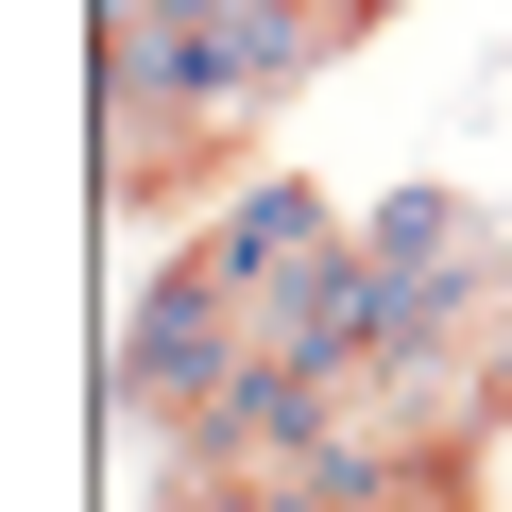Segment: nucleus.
I'll return each instance as SVG.
<instances>
[{
  "label": "nucleus",
  "instance_id": "1",
  "mask_svg": "<svg viewBox=\"0 0 512 512\" xmlns=\"http://www.w3.org/2000/svg\"><path fill=\"white\" fill-rule=\"evenodd\" d=\"M359 256H376V291H393L410 342H478V359H512V256H495V222H478L461 188H393V205H359Z\"/></svg>",
  "mask_w": 512,
  "mask_h": 512
},
{
  "label": "nucleus",
  "instance_id": "2",
  "mask_svg": "<svg viewBox=\"0 0 512 512\" xmlns=\"http://www.w3.org/2000/svg\"><path fill=\"white\" fill-rule=\"evenodd\" d=\"M325 52H342V18H325V0H205V18L171 35V69H154V86H188L222 137H256V120H274Z\"/></svg>",
  "mask_w": 512,
  "mask_h": 512
},
{
  "label": "nucleus",
  "instance_id": "3",
  "mask_svg": "<svg viewBox=\"0 0 512 512\" xmlns=\"http://www.w3.org/2000/svg\"><path fill=\"white\" fill-rule=\"evenodd\" d=\"M308 239H342V205H325V188H291V171H256V188H222V205H205V239H188V256H205V274H239V291H274Z\"/></svg>",
  "mask_w": 512,
  "mask_h": 512
}]
</instances>
